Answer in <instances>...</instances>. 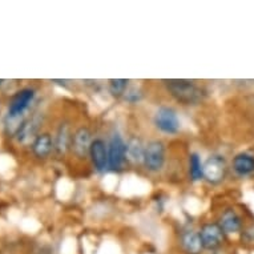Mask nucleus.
Instances as JSON below:
<instances>
[{
	"mask_svg": "<svg viewBox=\"0 0 254 254\" xmlns=\"http://www.w3.org/2000/svg\"><path fill=\"white\" fill-rule=\"evenodd\" d=\"M167 91L177 103L184 105L198 104L202 100L204 92L196 81L184 79H172L163 81Z\"/></svg>",
	"mask_w": 254,
	"mask_h": 254,
	"instance_id": "1",
	"label": "nucleus"
},
{
	"mask_svg": "<svg viewBox=\"0 0 254 254\" xmlns=\"http://www.w3.org/2000/svg\"><path fill=\"white\" fill-rule=\"evenodd\" d=\"M167 163V146L160 140H152L145 145L144 167L148 172L157 173L163 171Z\"/></svg>",
	"mask_w": 254,
	"mask_h": 254,
	"instance_id": "2",
	"label": "nucleus"
},
{
	"mask_svg": "<svg viewBox=\"0 0 254 254\" xmlns=\"http://www.w3.org/2000/svg\"><path fill=\"white\" fill-rule=\"evenodd\" d=\"M198 233H200L205 250L214 252V250L221 249L222 245L225 244L226 234L221 229L218 222H205L201 225Z\"/></svg>",
	"mask_w": 254,
	"mask_h": 254,
	"instance_id": "3",
	"label": "nucleus"
},
{
	"mask_svg": "<svg viewBox=\"0 0 254 254\" xmlns=\"http://www.w3.org/2000/svg\"><path fill=\"white\" fill-rule=\"evenodd\" d=\"M153 124L160 132L165 134H176L180 130V120L177 112L171 107H160L153 116Z\"/></svg>",
	"mask_w": 254,
	"mask_h": 254,
	"instance_id": "4",
	"label": "nucleus"
},
{
	"mask_svg": "<svg viewBox=\"0 0 254 254\" xmlns=\"http://www.w3.org/2000/svg\"><path fill=\"white\" fill-rule=\"evenodd\" d=\"M92 132L87 125H81L76 128L73 132L71 144V153L75 156L77 160H87L89 158V149H91Z\"/></svg>",
	"mask_w": 254,
	"mask_h": 254,
	"instance_id": "5",
	"label": "nucleus"
},
{
	"mask_svg": "<svg viewBox=\"0 0 254 254\" xmlns=\"http://www.w3.org/2000/svg\"><path fill=\"white\" fill-rule=\"evenodd\" d=\"M127 161V142L119 133H115L108 142V169L120 171Z\"/></svg>",
	"mask_w": 254,
	"mask_h": 254,
	"instance_id": "6",
	"label": "nucleus"
},
{
	"mask_svg": "<svg viewBox=\"0 0 254 254\" xmlns=\"http://www.w3.org/2000/svg\"><path fill=\"white\" fill-rule=\"evenodd\" d=\"M225 158L221 156H210L204 163V179L210 184H220L226 176Z\"/></svg>",
	"mask_w": 254,
	"mask_h": 254,
	"instance_id": "7",
	"label": "nucleus"
},
{
	"mask_svg": "<svg viewBox=\"0 0 254 254\" xmlns=\"http://www.w3.org/2000/svg\"><path fill=\"white\" fill-rule=\"evenodd\" d=\"M89 158L97 172H105L108 169V144L103 138H93L89 149Z\"/></svg>",
	"mask_w": 254,
	"mask_h": 254,
	"instance_id": "8",
	"label": "nucleus"
},
{
	"mask_svg": "<svg viewBox=\"0 0 254 254\" xmlns=\"http://www.w3.org/2000/svg\"><path fill=\"white\" fill-rule=\"evenodd\" d=\"M35 93L36 92L32 88H25L17 92L13 96L12 101L9 103L8 107V116L11 117H23L24 112L28 109L31 103L34 101Z\"/></svg>",
	"mask_w": 254,
	"mask_h": 254,
	"instance_id": "9",
	"label": "nucleus"
},
{
	"mask_svg": "<svg viewBox=\"0 0 254 254\" xmlns=\"http://www.w3.org/2000/svg\"><path fill=\"white\" fill-rule=\"evenodd\" d=\"M180 246L185 254H202L204 245L201 241L200 233L197 230L188 228L180 234Z\"/></svg>",
	"mask_w": 254,
	"mask_h": 254,
	"instance_id": "10",
	"label": "nucleus"
},
{
	"mask_svg": "<svg viewBox=\"0 0 254 254\" xmlns=\"http://www.w3.org/2000/svg\"><path fill=\"white\" fill-rule=\"evenodd\" d=\"M73 132L75 130L72 129L69 121H63L62 124L59 125L58 132L55 136V150L59 156H65L68 152H71Z\"/></svg>",
	"mask_w": 254,
	"mask_h": 254,
	"instance_id": "11",
	"label": "nucleus"
},
{
	"mask_svg": "<svg viewBox=\"0 0 254 254\" xmlns=\"http://www.w3.org/2000/svg\"><path fill=\"white\" fill-rule=\"evenodd\" d=\"M218 225L221 226V229L224 230L225 234H236L241 232L244 222L236 209L228 208L220 214Z\"/></svg>",
	"mask_w": 254,
	"mask_h": 254,
	"instance_id": "12",
	"label": "nucleus"
},
{
	"mask_svg": "<svg viewBox=\"0 0 254 254\" xmlns=\"http://www.w3.org/2000/svg\"><path fill=\"white\" fill-rule=\"evenodd\" d=\"M232 168L240 177L250 176L254 173V156L249 153H238L232 161Z\"/></svg>",
	"mask_w": 254,
	"mask_h": 254,
	"instance_id": "13",
	"label": "nucleus"
},
{
	"mask_svg": "<svg viewBox=\"0 0 254 254\" xmlns=\"http://www.w3.org/2000/svg\"><path fill=\"white\" fill-rule=\"evenodd\" d=\"M55 149V141L50 133H42L36 136L32 142V152L36 157H48Z\"/></svg>",
	"mask_w": 254,
	"mask_h": 254,
	"instance_id": "14",
	"label": "nucleus"
},
{
	"mask_svg": "<svg viewBox=\"0 0 254 254\" xmlns=\"http://www.w3.org/2000/svg\"><path fill=\"white\" fill-rule=\"evenodd\" d=\"M145 145L138 137H130L127 141V161L132 164L144 163Z\"/></svg>",
	"mask_w": 254,
	"mask_h": 254,
	"instance_id": "15",
	"label": "nucleus"
},
{
	"mask_svg": "<svg viewBox=\"0 0 254 254\" xmlns=\"http://www.w3.org/2000/svg\"><path fill=\"white\" fill-rule=\"evenodd\" d=\"M189 179L193 183L204 179V163L197 153L189 154Z\"/></svg>",
	"mask_w": 254,
	"mask_h": 254,
	"instance_id": "16",
	"label": "nucleus"
},
{
	"mask_svg": "<svg viewBox=\"0 0 254 254\" xmlns=\"http://www.w3.org/2000/svg\"><path fill=\"white\" fill-rule=\"evenodd\" d=\"M38 129V120H25L23 125L20 127V129L17 130L16 137L20 142H27L31 137H34V134L36 133Z\"/></svg>",
	"mask_w": 254,
	"mask_h": 254,
	"instance_id": "17",
	"label": "nucleus"
},
{
	"mask_svg": "<svg viewBox=\"0 0 254 254\" xmlns=\"http://www.w3.org/2000/svg\"><path fill=\"white\" fill-rule=\"evenodd\" d=\"M128 85H129V80L125 79H112L109 80L108 89L115 97L125 96V93L128 91Z\"/></svg>",
	"mask_w": 254,
	"mask_h": 254,
	"instance_id": "18",
	"label": "nucleus"
},
{
	"mask_svg": "<svg viewBox=\"0 0 254 254\" xmlns=\"http://www.w3.org/2000/svg\"><path fill=\"white\" fill-rule=\"evenodd\" d=\"M242 240L246 244H254V225L249 226L248 229L242 232Z\"/></svg>",
	"mask_w": 254,
	"mask_h": 254,
	"instance_id": "19",
	"label": "nucleus"
}]
</instances>
